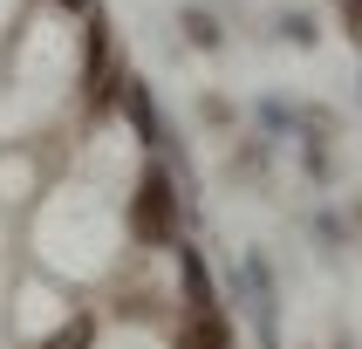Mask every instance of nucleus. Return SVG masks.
Instances as JSON below:
<instances>
[{
	"instance_id": "nucleus-1",
	"label": "nucleus",
	"mask_w": 362,
	"mask_h": 349,
	"mask_svg": "<svg viewBox=\"0 0 362 349\" xmlns=\"http://www.w3.org/2000/svg\"><path fill=\"white\" fill-rule=\"evenodd\" d=\"M69 62H76L69 21H62V14H35V21H28V48H21V76H62Z\"/></svg>"
},
{
	"instance_id": "nucleus-2",
	"label": "nucleus",
	"mask_w": 362,
	"mask_h": 349,
	"mask_svg": "<svg viewBox=\"0 0 362 349\" xmlns=\"http://www.w3.org/2000/svg\"><path fill=\"white\" fill-rule=\"evenodd\" d=\"M0 14H7V0H0Z\"/></svg>"
}]
</instances>
